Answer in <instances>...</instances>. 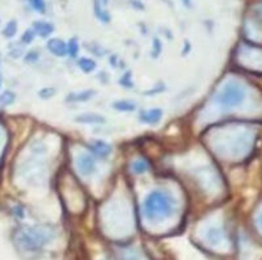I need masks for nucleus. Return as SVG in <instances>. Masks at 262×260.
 Instances as JSON below:
<instances>
[{
	"instance_id": "25",
	"label": "nucleus",
	"mask_w": 262,
	"mask_h": 260,
	"mask_svg": "<svg viewBox=\"0 0 262 260\" xmlns=\"http://www.w3.org/2000/svg\"><path fill=\"white\" fill-rule=\"evenodd\" d=\"M88 49H90V52L94 53V56H97V57H102L104 56V49L101 48V46H98L97 45V44H94V45L92 46H88Z\"/></svg>"
},
{
	"instance_id": "9",
	"label": "nucleus",
	"mask_w": 262,
	"mask_h": 260,
	"mask_svg": "<svg viewBox=\"0 0 262 260\" xmlns=\"http://www.w3.org/2000/svg\"><path fill=\"white\" fill-rule=\"evenodd\" d=\"M32 29L36 33V36H40L41 39H48L54 32V25L48 21H34L32 25Z\"/></svg>"
},
{
	"instance_id": "7",
	"label": "nucleus",
	"mask_w": 262,
	"mask_h": 260,
	"mask_svg": "<svg viewBox=\"0 0 262 260\" xmlns=\"http://www.w3.org/2000/svg\"><path fill=\"white\" fill-rule=\"evenodd\" d=\"M204 239L208 244L212 246H218L224 240V231L220 226H211L204 232Z\"/></svg>"
},
{
	"instance_id": "22",
	"label": "nucleus",
	"mask_w": 262,
	"mask_h": 260,
	"mask_svg": "<svg viewBox=\"0 0 262 260\" xmlns=\"http://www.w3.org/2000/svg\"><path fill=\"white\" fill-rule=\"evenodd\" d=\"M162 50V41L159 39H154V44H152V50H151V56L154 58H158L160 56V53Z\"/></svg>"
},
{
	"instance_id": "26",
	"label": "nucleus",
	"mask_w": 262,
	"mask_h": 260,
	"mask_svg": "<svg viewBox=\"0 0 262 260\" xmlns=\"http://www.w3.org/2000/svg\"><path fill=\"white\" fill-rule=\"evenodd\" d=\"M130 4L135 8V10H139V11L144 10V6H143V3L139 2V0H130Z\"/></svg>"
},
{
	"instance_id": "16",
	"label": "nucleus",
	"mask_w": 262,
	"mask_h": 260,
	"mask_svg": "<svg viewBox=\"0 0 262 260\" xmlns=\"http://www.w3.org/2000/svg\"><path fill=\"white\" fill-rule=\"evenodd\" d=\"M16 33H18V21L16 20L8 21L3 29V36L6 37V39H12V37L16 36Z\"/></svg>"
},
{
	"instance_id": "23",
	"label": "nucleus",
	"mask_w": 262,
	"mask_h": 260,
	"mask_svg": "<svg viewBox=\"0 0 262 260\" xmlns=\"http://www.w3.org/2000/svg\"><path fill=\"white\" fill-rule=\"evenodd\" d=\"M120 84L124 86V88H132L134 87V83H132V80H131V73H126L124 75H122V78L120 79Z\"/></svg>"
},
{
	"instance_id": "4",
	"label": "nucleus",
	"mask_w": 262,
	"mask_h": 260,
	"mask_svg": "<svg viewBox=\"0 0 262 260\" xmlns=\"http://www.w3.org/2000/svg\"><path fill=\"white\" fill-rule=\"evenodd\" d=\"M76 167L83 176H92L96 172V159L88 153L80 154L76 159Z\"/></svg>"
},
{
	"instance_id": "13",
	"label": "nucleus",
	"mask_w": 262,
	"mask_h": 260,
	"mask_svg": "<svg viewBox=\"0 0 262 260\" xmlns=\"http://www.w3.org/2000/svg\"><path fill=\"white\" fill-rule=\"evenodd\" d=\"M113 108L120 112H134L136 109V103L132 100H117L113 103Z\"/></svg>"
},
{
	"instance_id": "5",
	"label": "nucleus",
	"mask_w": 262,
	"mask_h": 260,
	"mask_svg": "<svg viewBox=\"0 0 262 260\" xmlns=\"http://www.w3.org/2000/svg\"><path fill=\"white\" fill-rule=\"evenodd\" d=\"M162 117V109H160V108L146 109V111H142L140 115H139V120L143 124H147V125H156V124H159Z\"/></svg>"
},
{
	"instance_id": "32",
	"label": "nucleus",
	"mask_w": 262,
	"mask_h": 260,
	"mask_svg": "<svg viewBox=\"0 0 262 260\" xmlns=\"http://www.w3.org/2000/svg\"><path fill=\"white\" fill-rule=\"evenodd\" d=\"M0 86H2V77H0Z\"/></svg>"
},
{
	"instance_id": "27",
	"label": "nucleus",
	"mask_w": 262,
	"mask_h": 260,
	"mask_svg": "<svg viewBox=\"0 0 262 260\" xmlns=\"http://www.w3.org/2000/svg\"><path fill=\"white\" fill-rule=\"evenodd\" d=\"M164 90H166V87H164V84H162V86L159 87V88H154V90H151V91H147L146 95H152V96H154V95L159 94V92H162Z\"/></svg>"
},
{
	"instance_id": "30",
	"label": "nucleus",
	"mask_w": 262,
	"mask_h": 260,
	"mask_svg": "<svg viewBox=\"0 0 262 260\" xmlns=\"http://www.w3.org/2000/svg\"><path fill=\"white\" fill-rule=\"evenodd\" d=\"M182 2H184V3H185V4H186L188 7H190V0H182Z\"/></svg>"
},
{
	"instance_id": "1",
	"label": "nucleus",
	"mask_w": 262,
	"mask_h": 260,
	"mask_svg": "<svg viewBox=\"0 0 262 260\" xmlns=\"http://www.w3.org/2000/svg\"><path fill=\"white\" fill-rule=\"evenodd\" d=\"M174 210L176 201L168 191H151L143 201V215L148 221H162L170 218Z\"/></svg>"
},
{
	"instance_id": "8",
	"label": "nucleus",
	"mask_w": 262,
	"mask_h": 260,
	"mask_svg": "<svg viewBox=\"0 0 262 260\" xmlns=\"http://www.w3.org/2000/svg\"><path fill=\"white\" fill-rule=\"evenodd\" d=\"M46 48L52 56L66 57L67 56V44L60 39H50L46 44Z\"/></svg>"
},
{
	"instance_id": "15",
	"label": "nucleus",
	"mask_w": 262,
	"mask_h": 260,
	"mask_svg": "<svg viewBox=\"0 0 262 260\" xmlns=\"http://www.w3.org/2000/svg\"><path fill=\"white\" fill-rule=\"evenodd\" d=\"M131 170H132L134 173H136V175H142V173L147 172L150 170V164L144 159H136L131 164Z\"/></svg>"
},
{
	"instance_id": "31",
	"label": "nucleus",
	"mask_w": 262,
	"mask_h": 260,
	"mask_svg": "<svg viewBox=\"0 0 262 260\" xmlns=\"http://www.w3.org/2000/svg\"><path fill=\"white\" fill-rule=\"evenodd\" d=\"M258 11H260V14H261V15H262V6H261V7H260V8H258Z\"/></svg>"
},
{
	"instance_id": "11",
	"label": "nucleus",
	"mask_w": 262,
	"mask_h": 260,
	"mask_svg": "<svg viewBox=\"0 0 262 260\" xmlns=\"http://www.w3.org/2000/svg\"><path fill=\"white\" fill-rule=\"evenodd\" d=\"M96 95V91L94 90H84L80 92H71L66 96V101L67 103H86V101L90 100L92 97Z\"/></svg>"
},
{
	"instance_id": "17",
	"label": "nucleus",
	"mask_w": 262,
	"mask_h": 260,
	"mask_svg": "<svg viewBox=\"0 0 262 260\" xmlns=\"http://www.w3.org/2000/svg\"><path fill=\"white\" fill-rule=\"evenodd\" d=\"M14 100H16V95L14 92H10V91H6V92L0 95V108L14 104Z\"/></svg>"
},
{
	"instance_id": "18",
	"label": "nucleus",
	"mask_w": 262,
	"mask_h": 260,
	"mask_svg": "<svg viewBox=\"0 0 262 260\" xmlns=\"http://www.w3.org/2000/svg\"><path fill=\"white\" fill-rule=\"evenodd\" d=\"M67 54H68L71 58H76L78 54H79V41L78 39H71L67 42Z\"/></svg>"
},
{
	"instance_id": "10",
	"label": "nucleus",
	"mask_w": 262,
	"mask_h": 260,
	"mask_svg": "<svg viewBox=\"0 0 262 260\" xmlns=\"http://www.w3.org/2000/svg\"><path fill=\"white\" fill-rule=\"evenodd\" d=\"M75 121L79 124H86V125H101V124H105L106 120L98 113H83V115L76 116Z\"/></svg>"
},
{
	"instance_id": "20",
	"label": "nucleus",
	"mask_w": 262,
	"mask_h": 260,
	"mask_svg": "<svg viewBox=\"0 0 262 260\" xmlns=\"http://www.w3.org/2000/svg\"><path fill=\"white\" fill-rule=\"evenodd\" d=\"M56 88H52V87H45V88H42V90L38 92V95H40L41 99L46 100V99H52V97L56 95Z\"/></svg>"
},
{
	"instance_id": "3",
	"label": "nucleus",
	"mask_w": 262,
	"mask_h": 260,
	"mask_svg": "<svg viewBox=\"0 0 262 260\" xmlns=\"http://www.w3.org/2000/svg\"><path fill=\"white\" fill-rule=\"evenodd\" d=\"M246 96V91L242 84L238 82H228L218 91L215 101L218 105H220L223 109H232L238 105H242Z\"/></svg>"
},
{
	"instance_id": "6",
	"label": "nucleus",
	"mask_w": 262,
	"mask_h": 260,
	"mask_svg": "<svg viewBox=\"0 0 262 260\" xmlns=\"http://www.w3.org/2000/svg\"><path fill=\"white\" fill-rule=\"evenodd\" d=\"M88 147H90V151H92L94 155L101 158V159H105V158H108V156L112 154V146L105 142V141H102V139L92 141V142L88 145Z\"/></svg>"
},
{
	"instance_id": "12",
	"label": "nucleus",
	"mask_w": 262,
	"mask_h": 260,
	"mask_svg": "<svg viewBox=\"0 0 262 260\" xmlns=\"http://www.w3.org/2000/svg\"><path fill=\"white\" fill-rule=\"evenodd\" d=\"M94 16L97 18V20H100L101 23H104V24L110 23L112 16L109 15V12L104 8V6L101 4L100 0H94Z\"/></svg>"
},
{
	"instance_id": "2",
	"label": "nucleus",
	"mask_w": 262,
	"mask_h": 260,
	"mask_svg": "<svg viewBox=\"0 0 262 260\" xmlns=\"http://www.w3.org/2000/svg\"><path fill=\"white\" fill-rule=\"evenodd\" d=\"M56 231L48 225L21 227L14 234V242L22 250L37 251L54 239Z\"/></svg>"
},
{
	"instance_id": "19",
	"label": "nucleus",
	"mask_w": 262,
	"mask_h": 260,
	"mask_svg": "<svg viewBox=\"0 0 262 260\" xmlns=\"http://www.w3.org/2000/svg\"><path fill=\"white\" fill-rule=\"evenodd\" d=\"M32 10H34L38 14H45L46 12V2L45 0H28Z\"/></svg>"
},
{
	"instance_id": "14",
	"label": "nucleus",
	"mask_w": 262,
	"mask_h": 260,
	"mask_svg": "<svg viewBox=\"0 0 262 260\" xmlns=\"http://www.w3.org/2000/svg\"><path fill=\"white\" fill-rule=\"evenodd\" d=\"M78 66H79V69L82 70L83 73L90 74V73H94V70H96L97 65L94 59L83 57V58H80L79 61H78Z\"/></svg>"
},
{
	"instance_id": "24",
	"label": "nucleus",
	"mask_w": 262,
	"mask_h": 260,
	"mask_svg": "<svg viewBox=\"0 0 262 260\" xmlns=\"http://www.w3.org/2000/svg\"><path fill=\"white\" fill-rule=\"evenodd\" d=\"M38 58H40V53L36 52V50H32V52H29L28 54L25 56V61H26V62H30V63L37 62Z\"/></svg>"
},
{
	"instance_id": "29",
	"label": "nucleus",
	"mask_w": 262,
	"mask_h": 260,
	"mask_svg": "<svg viewBox=\"0 0 262 260\" xmlns=\"http://www.w3.org/2000/svg\"><path fill=\"white\" fill-rule=\"evenodd\" d=\"M101 2V4H102L104 7H105V6H108V3H109V0H100Z\"/></svg>"
},
{
	"instance_id": "21",
	"label": "nucleus",
	"mask_w": 262,
	"mask_h": 260,
	"mask_svg": "<svg viewBox=\"0 0 262 260\" xmlns=\"http://www.w3.org/2000/svg\"><path fill=\"white\" fill-rule=\"evenodd\" d=\"M34 37L36 33L33 32V29H28V31H25L24 33H22V36H21V42H22L24 45H29V44L33 42Z\"/></svg>"
},
{
	"instance_id": "28",
	"label": "nucleus",
	"mask_w": 262,
	"mask_h": 260,
	"mask_svg": "<svg viewBox=\"0 0 262 260\" xmlns=\"http://www.w3.org/2000/svg\"><path fill=\"white\" fill-rule=\"evenodd\" d=\"M256 225H257V227L260 229V231L262 232V210L258 213L257 218H256Z\"/></svg>"
}]
</instances>
